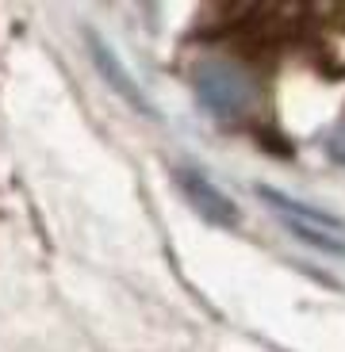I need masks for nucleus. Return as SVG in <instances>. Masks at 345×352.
Here are the masks:
<instances>
[{"label":"nucleus","mask_w":345,"mask_h":352,"mask_svg":"<svg viewBox=\"0 0 345 352\" xmlns=\"http://www.w3.org/2000/svg\"><path fill=\"white\" fill-rule=\"evenodd\" d=\"M192 80H196V96L204 100V107L215 111L219 119H242V115H249V107H253V96H257L253 80H249L238 65L207 58V62L196 65Z\"/></svg>","instance_id":"1"},{"label":"nucleus","mask_w":345,"mask_h":352,"mask_svg":"<svg viewBox=\"0 0 345 352\" xmlns=\"http://www.w3.org/2000/svg\"><path fill=\"white\" fill-rule=\"evenodd\" d=\"M177 184H180V192L188 195V203H192V207L204 214V219H211L215 226H238V207H234V203H230L204 173L180 168V173H177Z\"/></svg>","instance_id":"2"},{"label":"nucleus","mask_w":345,"mask_h":352,"mask_svg":"<svg viewBox=\"0 0 345 352\" xmlns=\"http://www.w3.org/2000/svg\"><path fill=\"white\" fill-rule=\"evenodd\" d=\"M89 50H92V58H96V69L104 73L107 85H112L115 92H119V96H123L127 104L134 107V111H142V115H150V119H158V107H154L150 100H146V92H142V88L131 80V73L123 69V62L115 58L112 46H104L96 35H89Z\"/></svg>","instance_id":"3"},{"label":"nucleus","mask_w":345,"mask_h":352,"mask_svg":"<svg viewBox=\"0 0 345 352\" xmlns=\"http://www.w3.org/2000/svg\"><path fill=\"white\" fill-rule=\"evenodd\" d=\"M257 195L265 203H273L276 207V214H280L288 226H307V230H342V219H334V214H326V211H319V207H307V203H300V199H288V195H280V192H273V188H257Z\"/></svg>","instance_id":"4"},{"label":"nucleus","mask_w":345,"mask_h":352,"mask_svg":"<svg viewBox=\"0 0 345 352\" xmlns=\"http://www.w3.org/2000/svg\"><path fill=\"white\" fill-rule=\"evenodd\" d=\"M330 150H334V157H337V161H345V126L334 134V138H330Z\"/></svg>","instance_id":"5"}]
</instances>
